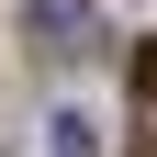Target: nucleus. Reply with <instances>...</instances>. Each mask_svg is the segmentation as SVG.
Returning a JSON list of instances; mask_svg holds the SVG:
<instances>
[{"instance_id": "obj_1", "label": "nucleus", "mask_w": 157, "mask_h": 157, "mask_svg": "<svg viewBox=\"0 0 157 157\" xmlns=\"http://www.w3.org/2000/svg\"><path fill=\"white\" fill-rule=\"evenodd\" d=\"M23 23H34L45 56H101V11H90V0H34Z\"/></svg>"}, {"instance_id": "obj_2", "label": "nucleus", "mask_w": 157, "mask_h": 157, "mask_svg": "<svg viewBox=\"0 0 157 157\" xmlns=\"http://www.w3.org/2000/svg\"><path fill=\"white\" fill-rule=\"evenodd\" d=\"M45 146H56V157H112V135L90 124V112H56V135H45Z\"/></svg>"}]
</instances>
